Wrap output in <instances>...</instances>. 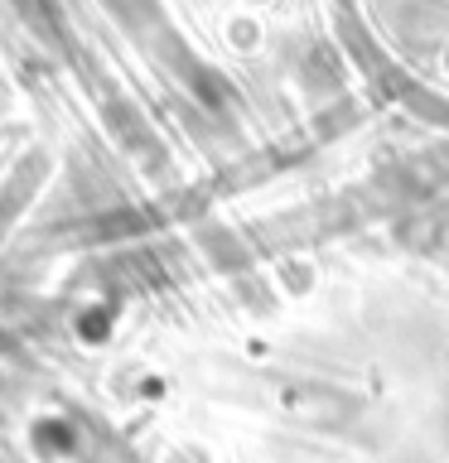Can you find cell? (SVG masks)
Here are the masks:
<instances>
[{"mask_svg": "<svg viewBox=\"0 0 449 463\" xmlns=\"http://www.w3.org/2000/svg\"><path fill=\"white\" fill-rule=\"evenodd\" d=\"M43 174H49V159H43V155H29V159H20V165L10 169V179L0 184V241H5V232L14 227V217L29 208V198L39 194Z\"/></svg>", "mask_w": 449, "mask_h": 463, "instance_id": "cell-1", "label": "cell"}]
</instances>
